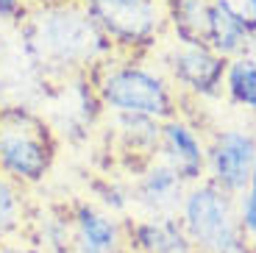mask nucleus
<instances>
[{
	"label": "nucleus",
	"mask_w": 256,
	"mask_h": 253,
	"mask_svg": "<svg viewBox=\"0 0 256 253\" xmlns=\"http://www.w3.org/2000/svg\"><path fill=\"white\" fill-rule=\"evenodd\" d=\"M3 253H45V250H36V248H20V245H12V248H3Z\"/></svg>",
	"instance_id": "19"
},
{
	"label": "nucleus",
	"mask_w": 256,
	"mask_h": 253,
	"mask_svg": "<svg viewBox=\"0 0 256 253\" xmlns=\"http://www.w3.org/2000/svg\"><path fill=\"white\" fill-rule=\"evenodd\" d=\"M254 56H256V53H254Z\"/></svg>",
	"instance_id": "23"
},
{
	"label": "nucleus",
	"mask_w": 256,
	"mask_h": 253,
	"mask_svg": "<svg viewBox=\"0 0 256 253\" xmlns=\"http://www.w3.org/2000/svg\"><path fill=\"white\" fill-rule=\"evenodd\" d=\"M70 242L76 253H131L126 226L92 203L76 206L70 220Z\"/></svg>",
	"instance_id": "10"
},
{
	"label": "nucleus",
	"mask_w": 256,
	"mask_h": 253,
	"mask_svg": "<svg viewBox=\"0 0 256 253\" xmlns=\"http://www.w3.org/2000/svg\"><path fill=\"white\" fill-rule=\"evenodd\" d=\"M112 122L117 126L114 136L122 142L128 153H145L150 158L156 156L162 122L150 117H136V114H112Z\"/></svg>",
	"instance_id": "13"
},
{
	"label": "nucleus",
	"mask_w": 256,
	"mask_h": 253,
	"mask_svg": "<svg viewBox=\"0 0 256 253\" xmlns=\"http://www.w3.org/2000/svg\"><path fill=\"white\" fill-rule=\"evenodd\" d=\"M26 222V195L22 184L0 172V240L17 234Z\"/></svg>",
	"instance_id": "15"
},
{
	"label": "nucleus",
	"mask_w": 256,
	"mask_h": 253,
	"mask_svg": "<svg viewBox=\"0 0 256 253\" xmlns=\"http://www.w3.org/2000/svg\"><path fill=\"white\" fill-rule=\"evenodd\" d=\"M237 217L245 240L254 245L256 242V192L254 190H245L242 195H237Z\"/></svg>",
	"instance_id": "17"
},
{
	"label": "nucleus",
	"mask_w": 256,
	"mask_h": 253,
	"mask_svg": "<svg viewBox=\"0 0 256 253\" xmlns=\"http://www.w3.org/2000/svg\"><path fill=\"white\" fill-rule=\"evenodd\" d=\"M226 58L204 44L170 42L162 53V72L170 84H181V89L198 98H214L223 92Z\"/></svg>",
	"instance_id": "7"
},
{
	"label": "nucleus",
	"mask_w": 256,
	"mask_h": 253,
	"mask_svg": "<svg viewBox=\"0 0 256 253\" xmlns=\"http://www.w3.org/2000/svg\"><path fill=\"white\" fill-rule=\"evenodd\" d=\"M212 6L256 36V0H212Z\"/></svg>",
	"instance_id": "16"
},
{
	"label": "nucleus",
	"mask_w": 256,
	"mask_h": 253,
	"mask_svg": "<svg viewBox=\"0 0 256 253\" xmlns=\"http://www.w3.org/2000/svg\"><path fill=\"white\" fill-rule=\"evenodd\" d=\"M186 190L190 184L178 178V172L170 170L159 158H150L136 178L131 200L145 212V217H178Z\"/></svg>",
	"instance_id": "9"
},
{
	"label": "nucleus",
	"mask_w": 256,
	"mask_h": 253,
	"mask_svg": "<svg viewBox=\"0 0 256 253\" xmlns=\"http://www.w3.org/2000/svg\"><path fill=\"white\" fill-rule=\"evenodd\" d=\"M248 190L256 192V164H254V172H250V184H248Z\"/></svg>",
	"instance_id": "20"
},
{
	"label": "nucleus",
	"mask_w": 256,
	"mask_h": 253,
	"mask_svg": "<svg viewBox=\"0 0 256 253\" xmlns=\"http://www.w3.org/2000/svg\"><path fill=\"white\" fill-rule=\"evenodd\" d=\"M167 6V28L173 31L181 44H204L209 48V26H212V0H164Z\"/></svg>",
	"instance_id": "12"
},
{
	"label": "nucleus",
	"mask_w": 256,
	"mask_h": 253,
	"mask_svg": "<svg viewBox=\"0 0 256 253\" xmlns=\"http://www.w3.org/2000/svg\"><path fill=\"white\" fill-rule=\"evenodd\" d=\"M114 50L136 53L159 44L167 31L164 0H81Z\"/></svg>",
	"instance_id": "5"
},
{
	"label": "nucleus",
	"mask_w": 256,
	"mask_h": 253,
	"mask_svg": "<svg viewBox=\"0 0 256 253\" xmlns=\"http://www.w3.org/2000/svg\"><path fill=\"white\" fill-rule=\"evenodd\" d=\"M56 158V140L45 114L28 106L0 108V172L12 181L39 184Z\"/></svg>",
	"instance_id": "4"
},
{
	"label": "nucleus",
	"mask_w": 256,
	"mask_h": 253,
	"mask_svg": "<svg viewBox=\"0 0 256 253\" xmlns=\"http://www.w3.org/2000/svg\"><path fill=\"white\" fill-rule=\"evenodd\" d=\"M223 92L237 103L256 114V56H237L226 64Z\"/></svg>",
	"instance_id": "14"
},
{
	"label": "nucleus",
	"mask_w": 256,
	"mask_h": 253,
	"mask_svg": "<svg viewBox=\"0 0 256 253\" xmlns=\"http://www.w3.org/2000/svg\"><path fill=\"white\" fill-rule=\"evenodd\" d=\"M0 253H3V248H0Z\"/></svg>",
	"instance_id": "22"
},
{
	"label": "nucleus",
	"mask_w": 256,
	"mask_h": 253,
	"mask_svg": "<svg viewBox=\"0 0 256 253\" xmlns=\"http://www.w3.org/2000/svg\"><path fill=\"white\" fill-rule=\"evenodd\" d=\"M28 6L26 0H0V20H26Z\"/></svg>",
	"instance_id": "18"
},
{
	"label": "nucleus",
	"mask_w": 256,
	"mask_h": 253,
	"mask_svg": "<svg viewBox=\"0 0 256 253\" xmlns=\"http://www.w3.org/2000/svg\"><path fill=\"white\" fill-rule=\"evenodd\" d=\"M22 39L28 58L50 72L95 70L114 56L112 42L86 14L81 0L36 3L22 20Z\"/></svg>",
	"instance_id": "1"
},
{
	"label": "nucleus",
	"mask_w": 256,
	"mask_h": 253,
	"mask_svg": "<svg viewBox=\"0 0 256 253\" xmlns=\"http://www.w3.org/2000/svg\"><path fill=\"white\" fill-rule=\"evenodd\" d=\"M156 158L178 172V178H184L190 186L206 178V142L198 128L178 114L162 122Z\"/></svg>",
	"instance_id": "8"
},
{
	"label": "nucleus",
	"mask_w": 256,
	"mask_h": 253,
	"mask_svg": "<svg viewBox=\"0 0 256 253\" xmlns=\"http://www.w3.org/2000/svg\"><path fill=\"white\" fill-rule=\"evenodd\" d=\"M178 220L195 253H250L237 217V198L209 178L192 184L181 203Z\"/></svg>",
	"instance_id": "3"
},
{
	"label": "nucleus",
	"mask_w": 256,
	"mask_h": 253,
	"mask_svg": "<svg viewBox=\"0 0 256 253\" xmlns=\"http://www.w3.org/2000/svg\"><path fill=\"white\" fill-rule=\"evenodd\" d=\"M92 86L98 103L112 114H136L164 122L176 117L178 108L176 86L167 81L164 72L136 58L117 62L114 56H109L92 70Z\"/></svg>",
	"instance_id": "2"
},
{
	"label": "nucleus",
	"mask_w": 256,
	"mask_h": 253,
	"mask_svg": "<svg viewBox=\"0 0 256 253\" xmlns=\"http://www.w3.org/2000/svg\"><path fill=\"white\" fill-rule=\"evenodd\" d=\"M256 164V131L220 128L206 145V178L228 195H242Z\"/></svg>",
	"instance_id": "6"
},
{
	"label": "nucleus",
	"mask_w": 256,
	"mask_h": 253,
	"mask_svg": "<svg viewBox=\"0 0 256 253\" xmlns=\"http://www.w3.org/2000/svg\"><path fill=\"white\" fill-rule=\"evenodd\" d=\"M250 253H256V242H254V248H250Z\"/></svg>",
	"instance_id": "21"
},
{
	"label": "nucleus",
	"mask_w": 256,
	"mask_h": 253,
	"mask_svg": "<svg viewBox=\"0 0 256 253\" xmlns=\"http://www.w3.org/2000/svg\"><path fill=\"white\" fill-rule=\"evenodd\" d=\"M126 231L131 253H195L178 217H140Z\"/></svg>",
	"instance_id": "11"
}]
</instances>
